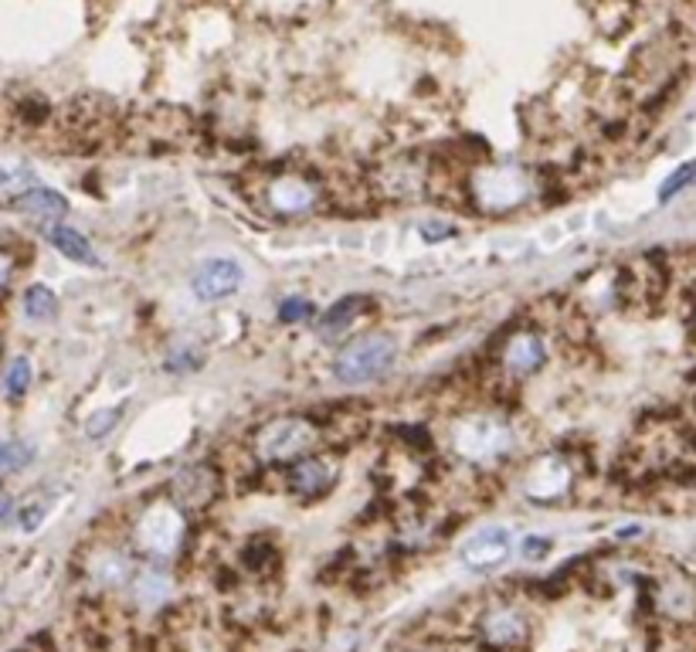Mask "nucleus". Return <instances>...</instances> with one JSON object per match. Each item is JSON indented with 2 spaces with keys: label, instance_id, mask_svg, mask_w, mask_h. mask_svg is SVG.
<instances>
[{
  "label": "nucleus",
  "instance_id": "4468645a",
  "mask_svg": "<svg viewBox=\"0 0 696 652\" xmlns=\"http://www.w3.org/2000/svg\"><path fill=\"white\" fill-rule=\"evenodd\" d=\"M14 208L24 211V214H34V218H62V214L68 211V201L58 191H51V187L34 184L24 194H17Z\"/></svg>",
  "mask_w": 696,
  "mask_h": 652
},
{
  "label": "nucleus",
  "instance_id": "4be33fe9",
  "mask_svg": "<svg viewBox=\"0 0 696 652\" xmlns=\"http://www.w3.org/2000/svg\"><path fill=\"white\" fill-rule=\"evenodd\" d=\"M28 187H34V174L28 167H0V191L24 194Z\"/></svg>",
  "mask_w": 696,
  "mask_h": 652
},
{
  "label": "nucleus",
  "instance_id": "5701e85b",
  "mask_svg": "<svg viewBox=\"0 0 696 652\" xmlns=\"http://www.w3.org/2000/svg\"><path fill=\"white\" fill-rule=\"evenodd\" d=\"M119 415H123V408H109V411H99V415H92L89 425H85L89 439H102L106 432H113V425L119 422Z\"/></svg>",
  "mask_w": 696,
  "mask_h": 652
},
{
  "label": "nucleus",
  "instance_id": "2eb2a0df",
  "mask_svg": "<svg viewBox=\"0 0 696 652\" xmlns=\"http://www.w3.org/2000/svg\"><path fill=\"white\" fill-rule=\"evenodd\" d=\"M48 242L55 245L58 252L65 255V259L82 262V265H99L96 248L89 245V238H85L82 231H75V228H68V225H51L48 228Z\"/></svg>",
  "mask_w": 696,
  "mask_h": 652
},
{
  "label": "nucleus",
  "instance_id": "a211bd4d",
  "mask_svg": "<svg viewBox=\"0 0 696 652\" xmlns=\"http://www.w3.org/2000/svg\"><path fill=\"white\" fill-rule=\"evenodd\" d=\"M55 313H58V299L48 286H31L28 293H24V316H28V320L45 323Z\"/></svg>",
  "mask_w": 696,
  "mask_h": 652
},
{
  "label": "nucleus",
  "instance_id": "39448f33",
  "mask_svg": "<svg viewBox=\"0 0 696 652\" xmlns=\"http://www.w3.org/2000/svg\"><path fill=\"white\" fill-rule=\"evenodd\" d=\"M513 551V534L506 527H483V530H476L466 544H462V564H466L469 571H493V568H500V564L510 557Z\"/></svg>",
  "mask_w": 696,
  "mask_h": 652
},
{
  "label": "nucleus",
  "instance_id": "393cba45",
  "mask_svg": "<svg viewBox=\"0 0 696 652\" xmlns=\"http://www.w3.org/2000/svg\"><path fill=\"white\" fill-rule=\"evenodd\" d=\"M551 547H554V540H551V537H537V534H530V537L520 544V554L527 557V561H540V557L551 554Z\"/></svg>",
  "mask_w": 696,
  "mask_h": 652
},
{
  "label": "nucleus",
  "instance_id": "20e7f679",
  "mask_svg": "<svg viewBox=\"0 0 696 652\" xmlns=\"http://www.w3.org/2000/svg\"><path fill=\"white\" fill-rule=\"evenodd\" d=\"M479 639L493 652H517L530 646V619L517 605H489L479 619Z\"/></svg>",
  "mask_w": 696,
  "mask_h": 652
},
{
  "label": "nucleus",
  "instance_id": "c85d7f7f",
  "mask_svg": "<svg viewBox=\"0 0 696 652\" xmlns=\"http://www.w3.org/2000/svg\"><path fill=\"white\" fill-rule=\"evenodd\" d=\"M11 510H14L11 500H7V496H0V527H4L7 517H11Z\"/></svg>",
  "mask_w": 696,
  "mask_h": 652
},
{
  "label": "nucleus",
  "instance_id": "cd10ccee",
  "mask_svg": "<svg viewBox=\"0 0 696 652\" xmlns=\"http://www.w3.org/2000/svg\"><path fill=\"white\" fill-rule=\"evenodd\" d=\"M421 235H425L428 242H438L442 235H452V228H445V225H421Z\"/></svg>",
  "mask_w": 696,
  "mask_h": 652
},
{
  "label": "nucleus",
  "instance_id": "f8f14e48",
  "mask_svg": "<svg viewBox=\"0 0 696 652\" xmlns=\"http://www.w3.org/2000/svg\"><path fill=\"white\" fill-rule=\"evenodd\" d=\"M656 605H659V612L669 615L673 622H690L696 615V588L683 578V574H669L656 591Z\"/></svg>",
  "mask_w": 696,
  "mask_h": 652
},
{
  "label": "nucleus",
  "instance_id": "f3484780",
  "mask_svg": "<svg viewBox=\"0 0 696 652\" xmlns=\"http://www.w3.org/2000/svg\"><path fill=\"white\" fill-rule=\"evenodd\" d=\"M170 574L160 568H146L133 578V591L143 605H160L163 598H170Z\"/></svg>",
  "mask_w": 696,
  "mask_h": 652
},
{
  "label": "nucleus",
  "instance_id": "b1692460",
  "mask_svg": "<svg viewBox=\"0 0 696 652\" xmlns=\"http://www.w3.org/2000/svg\"><path fill=\"white\" fill-rule=\"evenodd\" d=\"M279 316H282V323H303V320H309V316H313V303H309V299H286V303H282V310H279Z\"/></svg>",
  "mask_w": 696,
  "mask_h": 652
},
{
  "label": "nucleus",
  "instance_id": "7ed1b4c3",
  "mask_svg": "<svg viewBox=\"0 0 696 652\" xmlns=\"http://www.w3.org/2000/svg\"><path fill=\"white\" fill-rule=\"evenodd\" d=\"M136 544L140 551L153 557H170L180 547V540L187 534L184 510L177 503H153L143 510V517L136 520Z\"/></svg>",
  "mask_w": 696,
  "mask_h": 652
},
{
  "label": "nucleus",
  "instance_id": "dca6fc26",
  "mask_svg": "<svg viewBox=\"0 0 696 652\" xmlns=\"http://www.w3.org/2000/svg\"><path fill=\"white\" fill-rule=\"evenodd\" d=\"M367 310H371V296H343L323 313L320 326H323V333H330L333 337V333L347 330L350 323H357Z\"/></svg>",
  "mask_w": 696,
  "mask_h": 652
},
{
  "label": "nucleus",
  "instance_id": "aec40b11",
  "mask_svg": "<svg viewBox=\"0 0 696 652\" xmlns=\"http://www.w3.org/2000/svg\"><path fill=\"white\" fill-rule=\"evenodd\" d=\"M693 180H696V157L680 163V167H676L673 174L663 180V187H659V204H666V201H673L676 194H683L686 187L693 184Z\"/></svg>",
  "mask_w": 696,
  "mask_h": 652
},
{
  "label": "nucleus",
  "instance_id": "f257e3e1",
  "mask_svg": "<svg viewBox=\"0 0 696 652\" xmlns=\"http://www.w3.org/2000/svg\"><path fill=\"white\" fill-rule=\"evenodd\" d=\"M394 360H398V343H394L391 333L377 330L343 343V350L333 360V374L343 384H367L388 374Z\"/></svg>",
  "mask_w": 696,
  "mask_h": 652
},
{
  "label": "nucleus",
  "instance_id": "9d476101",
  "mask_svg": "<svg viewBox=\"0 0 696 652\" xmlns=\"http://www.w3.org/2000/svg\"><path fill=\"white\" fill-rule=\"evenodd\" d=\"M265 197H269V208L276 214H286V218H299V214L316 208V191L303 177H292V174L272 180Z\"/></svg>",
  "mask_w": 696,
  "mask_h": 652
},
{
  "label": "nucleus",
  "instance_id": "f03ea898",
  "mask_svg": "<svg viewBox=\"0 0 696 652\" xmlns=\"http://www.w3.org/2000/svg\"><path fill=\"white\" fill-rule=\"evenodd\" d=\"M316 442H320V428L309 418H272L269 425H262L255 432V456L262 462H296L306 459Z\"/></svg>",
  "mask_w": 696,
  "mask_h": 652
},
{
  "label": "nucleus",
  "instance_id": "c756f323",
  "mask_svg": "<svg viewBox=\"0 0 696 652\" xmlns=\"http://www.w3.org/2000/svg\"><path fill=\"white\" fill-rule=\"evenodd\" d=\"M693 330H696V310H693Z\"/></svg>",
  "mask_w": 696,
  "mask_h": 652
},
{
  "label": "nucleus",
  "instance_id": "9b49d317",
  "mask_svg": "<svg viewBox=\"0 0 696 652\" xmlns=\"http://www.w3.org/2000/svg\"><path fill=\"white\" fill-rule=\"evenodd\" d=\"M337 476H340V469H337V462H333V459L306 456V459H299L296 466H292L289 486L296 489V493H303V496H320L333 483H337Z\"/></svg>",
  "mask_w": 696,
  "mask_h": 652
},
{
  "label": "nucleus",
  "instance_id": "bb28decb",
  "mask_svg": "<svg viewBox=\"0 0 696 652\" xmlns=\"http://www.w3.org/2000/svg\"><path fill=\"white\" fill-rule=\"evenodd\" d=\"M41 513H45V506H28V510L21 513V530H34V527H38Z\"/></svg>",
  "mask_w": 696,
  "mask_h": 652
},
{
  "label": "nucleus",
  "instance_id": "a878e982",
  "mask_svg": "<svg viewBox=\"0 0 696 652\" xmlns=\"http://www.w3.org/2000/svg\"><path fill=\"white\" fill-rule=\"evenodd\" d=\"M11 279H14V259H11V252H7V248H0V296L7 293Z\"/></svg>",
  "mask_w": 696,
  "mask_h": 652
},
{
  "label": "nucleus",
  "instance_id": "ddd939ff",
  "mask_svg": "<svg viewBox=\"0 0 696 652\" xmlns=\"http://www.w3.org/2000/svg\"><path fill=\"white\" fill-rule=\"evenodd\" d=\"M571 486V466L561 459H540L534 469H530L527 479V493L534 500H554L564 489Z\"/></svg>",
  "mask_w": 696,
  "mask_h": 652
},
{
  "label": "nucleus",
  "instance_id": "6e6552de",
  "mask_svg": "<svg viewBox=\"0 0 696 652\" xmlns=\"http://www.w3.org/2000/svg\"><path fill=\"white\" fill-rule=\"evenodd\" d=\"M242 286V265L235 259H211L194 272V293L204 303L225 299Z\"/></svg>",
  "mask_w": 696,
  "mask_h": 652
},
{
  "label": "nucleus",
  "instance_id": "423d86ee",
  "mask_svg": "<svg viewBox=\"0 0 696 652\" xmlns=\"http://www.w3.org/2000/svg\"><path fill=\"white\" fill-rule=\"evenodd\" d=\"M455 449H459L469 462L493 459L506 449V432L493 422V418H472V422H466L455 432Z\"/></svg>",
  "mask_w": 696,
  "mask_h": 652
},
{
  "label": "nucleus",
  "instance_id": "412c9836",
  "mask_svg": "<svg viewBox=\"0 0 696 652\" xmlns=\"http://www.w3.org/2000/svg\"><path fill=\"white\" fill-rule=\"evenodd\" d=\"M31 462V449L24 442H0V479L21 473Z\"/></svg>",
  "mask_w": 696,
  "mask_h": 652
},
{
  "label": "nucleus",
  "instance_id": "0eeeda50",
  "mask_svg": "<svg viewBox=\"0 0 696 652\" xmlns=\"http://www.w3.org/2000/svg\"><path fill=\"white\" fill-rule=\"evenodd\" d=\"M170 496L180 510H204L218 496V473L211 466H187L170 483Z\"/></svg>",
  "mask_w": 696,
  "mask_h": 652
},
{
  "label": "nucleus",
  "instance_id": "6ab92c4d",
  "mask_svg": "<svg viewBox=\"0 0 696 652\" xmlns=\"http://www.w3.org/2000/svg\"><path fill=\"white\" fill-rule=\"evenodd\" d=\"M31 388V360L28 357H14L11 367L4 374V394L11 401H21Z\"/></svg>",
  "mask_w": 696,
  "mask_h": 652
},
{
  "label": "nucleus",
  "instance_id": "1a4fd4ad",
  "mask_svg": "<svg viewBox=\"0 0 696 652\" xmlns=\"http://www.w3.org/2000/svg\"><path fill=\"white\" fill-rule=\"evenodd\" d=\"M540 364H544V340H540V333H534V330L513 333L510 343H506V350H503V371L510 377H517V381H523V377L537 374Z\"/></svg>",
  "mask_w": 696,
  "mask_h": 652
}]
</instances>
